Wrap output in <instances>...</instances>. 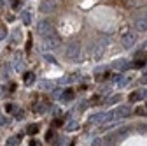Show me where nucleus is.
Masks as SVG:
<instances>
[{
  "mask_svg": "<svg viewBox=\"0 0 147 146\" xmlns=\"http://www.w3.org/2000/svg\"><path fill=\"white\" fill-rule=\"evenodd\" d=\"M60 5H61V0H42L39 9H40V12H44V14H51V12H54V11H58Z\"/></svg>",
  "mask_w": 147,
  "mask_h": 146,
  "instance_id": "f257e3e1",
  "label": "nucleus"
},
{
  "mask_svg": "<svg viewBox=\"0 0 147 146\" xmlns=\"http://www.w3.org/2000/svg\"><path fill=\"white\" fill-rule=\"evenodd\" d=\"M67 57L72 62H79V58H81V44L77 41H74V42H70L67 46Z\"/></svg>",
  "mask_w": 147,
  "mask_h": 146,
  "instance_id": "f03ea898",
  "label": "nucleus"
},
{
  "mask_svg": "<svg viewBox=\"0 0 147 146\" xmlns=\"http://www.w3.org/2000/svg\"><path fill=\"white\" fill-rule=\"evenodd\" d=\"M37 33L40 35V37H51V35H56V32H54L53 25L49 21H40V23H37Z\"/></svg>",
  "mask_w": 147,
  "mask_h": 146,
  "instance_id": "7ed1b4c3",
  "label": "nucleus"
},
{
  "mask_svg": "<svg viewBox=\"0 0 147 146\" xmlns=\"http://www.w3.org/2000/svg\"><path fill=\"white\" fill-rule=\"evenodd\" d=\"M107 39H100V41H96L95 42V46H93V58H96V60H100L102 57H103V53H105V49H107Z\"/></svg>",
  "mask_w": 147,
  "mask_h": 146,
  "instance_id": "20e7f679",
  "label": "nucleus"
},
{
  "mask_svg": "<svg viewBox=\"0 0 147 146\" xmlns=\"http://www.w3.org/2000/svg\"><path fill=\"white\" fill-rule=\"evenodd\" d=\"M131 115V107L130 106H119L116 111H112V120H121Z\"/></svg>",
  "mask_w": 147,
  "mask_h": 146,
  "instance_id": "39448f33",
  "label": "nucleus"
},
{
  "mask_svg": "<svg viewBox=\"0 0 147 146\" xmlns=\"http://www.w3.org/2000/svg\"><path fill=\"white\" fill-rule=\"evenodd\" d=\"M135 42H137V33L135 32H126L121 37L123 48H131V46H135Z\"/></svg>",
  "mask_w": 147,
  "mask_h": 146,
  "instance_id": "423d86ee",
  "label": "nucleus"
},
{
  "mask_svg": "<svg viewBox=\"0 0 147 146\" xmlns=\"http://www.w3.org/2000/svg\"><path fill=\"white\" fill-rule=\"evenodd\" d=\"M60 37L58 35H51V37H46L44 42H42V48L44 49H54V48H58L60 46Z\"/></svg>",
  "mask_w": 147,
  "mask_h": 146,
  "instance_id": "0eeeda50",
  "label": "nucleus"
},
{
  "mask_svg": "<svg viewBox=\"0 0 147 146\" xmlns=\"http://www.w3.org/2000/svg\"><path fill=\"white\" fill-rule=\"evenodd\" d=\"M109 120H112V111L110 113H98V115H93L89 118V123H107Z\"/></svg>",
  "mask_w": 147,
  "mask_h": 146,
  "instance_id": "6e6552de",
  "label": "nucleus"
},
{
  "mask_svg": "<svg viewBox=\"0 0 147 146\" xmlns=\"http://www.w3.org/2000/svg\"><path fill=\"white\" fill-rule=\"evenodd\" d=\"M135 28L138 32L147 30V12H144V14H140V16L135 18Z\"/></svg>",
  "mask_w": 147,
  "mask_h": 146,
  "instance_id": "1a4fd4ad",
  "label": "nucleus"
},
{
  "mask_svg": "<svg viewBox=\"0 0 147 146\" xmlns=\"http://www.w3.org/2000/svg\"><path fill=\"white\" fill-rule=\"evenodd\" d=\"M130 65H131V63L128 62V60L121 58V60H114V62H112V65H110V67H112L114 70H126V69L130 67Z\"/></svg>",
  "mask_w": 147,
  "mask_h": 146,
  "instance_id": "9d476101",
  "label": "nucleus"
},
{
  "mask_svg": "<svg viewBox=\"0 0 147 146\" xmlns=\"http://www.w3.org/2000/svg\"><path fill=\"white\" fill-rule=\"evenodd\" d=\"M145 97H147V92H145V90H137V92H131V93H130V100H131V102L142 100V99H145Z\"/></svg>",
  "mask_w": 147,
  "mask_h": 146,
  "instance_id": "9b49d317",
  "label": "nucleus"
},
{
  "mask_svg": "<svg viewBox=\"0 0 147 146\" xmlns=\"http://www.w3.org/2000/svg\"><path fill=\"white\" fill-rule=\"evenodd\" d=\"M145 62H147V55H145V53H140L138 57H137V60L133 62V67H135V69H140V67L145 65Z\"/></svg>",
  "mask_w": 147,
  "mask_h": 146,
  "instance_id": "f8f14e48",
  "label": "nucleus"
},
{
  "mask_svg": "<svg viewBox=\"0 0 147 146\" xmlns=\"http://www.w3.org/2000/svg\"><path fill=\"white\" fill-rule=\"evenodd\" d=\"M74 99V90H65V92L60 93V100L61 102H70Z\"/></svg>",
  "mask_w": 147,
  "mask_h": 146,
  "instance_id": "ddd939ff",
  "label": "nucleus"
},
{
  "mask_svg": "<svg viewBox=\"0 0 147 146\" xmlns=\"http://www.w3.org/2000/svg\"><path fill=\"white\" fill-rule=\"evenodd\" d=\"M145 2H147V0H126L124 5H126V7H130V9H133V7H140V5H144Z\"/></svg>",
  "mask_w": 147,
  "mask_h": 146,
  "instance_id": "4468645a",
  "label": "nucleus"
},
{
  "mask_svg": "<svg viewBox=\"0 0 147 146\" xmlns=\"http://www.w3.org/2000/svg\"><path fill=\"white\" fill-rule=\"evenodd\" d=\"M23 79H25V83L30 86V85H33V81H35V74H33V72H26V74L23 76Z\"/></svg>",
  "mask_w": 147,
  "mask_h": 146,
  "instance_id": "2eb2a0df",
  "label": "nucleus"
},
{
  "mask_svg": "<svg viewBox=\"0 0 147 146\" xmlns=\"http://www.w3.org/2000/svg\"><path fill=\"white\" fill-rule=\"evenodd\" d=\"M77 127H79V123H77L76 120H70V121H68V123L65 125V129H67L68 132H72V130H76V129H77Z\"/></svg>",
  "mask_w": 147,
  "mask_h": 146,
  "instance_id": "dca6fc26",
  "label": "nucleus"
},
{
  "mask_svg": "<svg viewBox=\"0 0 147 146\" xmlns=\"http://www.w3.org/2000/svg\"><path fill=\"white\" fill-rule=\"evenodd\" d=\"M33 111H35V113H39V115H42V113L46 111V104H42V102L33 104Z\"/></svg>",
  "mask_w": 147,
  "mask_h": 146,
  "instance_id": "f3484780",
  "label": "nucleus"
},
{
  "mask_svg": "<svg viewBox=\"0 0 147 146\" xmlns=\"http://www.w3.org/2000/svg\"><path fill=\"white\" fill-rule=\"evenodd\" d=\"M21 20H23L25 25H30V23H32V14H30L28 11H25V12L21 14Z\"/></svg>",
  "mask_w": 147,
  "mask_h": 146,
  "instance_id": "a211bd4d",
  "label": "nucleus"
},
{
  "mask_svg": "<svg viewBox=\"0 0 147 146\" xmlns=\"http://www.w3.org/2000/svg\"><path fill=\"white\" fill-rule=\"evenodd\" d=\"M114 83H116L117 86H124V85L128 83V78H124V76H117V78L114 79Z\"/></svg>",
  "mask_w": 147,
  "mask_h": 146,
  "instance_id": "6ab92c4d",
  "label": "nucleus"
},
{
  "mask_svg": "<svg viewBox=\"0 0 147 146\" xmlns=\"http://www.w3.org/2000/svg\"><path fill=\"white\" fill-rule=\"evenodd\" d=\"M26 132H28L30 136H35L37 132H39V125H35V123H33V125H28V129H26Z\"/></svg>",
  "mask_w": 147,
  "mask_h": 146,
  "instance_id": "aec40b11",
  "label": "nucleus"
},
{
  "mask_svg": "<svg viewBox=\"0 0 147 146\" xmlns=\"http://www.w3.org/2000/svg\"><path fill=\"white\" fill-rule=\"evenodd\" d=\"M91 146H107V143L103 139H100V137H95L93 141H91Z\"/></svg>",
  "mask_w": 147,
  "mask_h": 146,
  "instance_id": "412c9836",
  "label": "nucleus"
},
{
  "mask_svg": "<svg viewBox=\"0 0 147 146\" xmlns=\"http://www.w3.org/2000/svg\"><path fill=\"white\" fill-rule=\"evenodd\" d=\"M119 99H121V95H114V97H110V99H109L105 104H107V106H110V104H116V102H119Z\"/></svg>",
  "mask_w": 147,
  "mask_h": 146,
  "instance_id": "4be33fe9",
  "label": "nucleus"
},
{
  "mask_svg": "<svg viewBox=\"0 0 147 146\" xmlns=\"http://www.w3.org/2000/svg\"><path fill=\"white\" fill-rule=\"evenodd\" d=\"M39 86H40L42 90H51V88H53V83H49V81H42Z\"/></svg>",
  "mask_w": 147,
  "mask_h": 146,
  "instance_id": "5701e85b",
  "label": "nucleus"
},
{
  "mask_svg": "<svg viewBox=\"0 0 147 146\" xmlns=\"http://www.w3.org/2000/svg\"><path fill=\"white\" fill-rule=\"evenodd\" d=\"M18 143H20V137H11L7 146H18Z\"/></svg>",
  "mask_w": 147,
  "mask_h": 146,
  "instance_id": "b1692460",
  "label": "nucleus"
},
{
  "mask_svg": "<svg viewBox=\"0 0 147 146\" xmlns=\"http://www.w3.org/2000/svg\"><path fill=\"white\" fill-rule=\"evenodd\" d=\"M5 35H7V30L4 28V25H2V23H0V39H4Z\"/></svg>",
  "mask_w": 147,
  "mask_h": 146,
  "instance_id": "393cba45",
  "label": "nucleus"
},
{
  "mask_svg": "<svg viewBox=\"0 0 147 146\" xmlns=\"http://www.w3.org/2000/svg\"><path fill=\"white\" fill-rule=\"evenodd\" d=\"M46 139H47V141L51 143V139H54V132H53V130H49V132L46 134Z\"/></svg>",
  "mask_w": 147,
  "mask_h": 146,
  "instance_id": "a878e982",
  "label": "nucleus"
},
{
  "mask_svg": "<svg viewBox=\"0 0 147 146\" xmlns=\"http://www.w3.org/2000/svg\"><path fill=\"white\" fill-rule=\"evenodd\" d=\"M135 113H137V115H140V116H145V115H147L144 107H138V109H137V111H135Z\"/></svg>",
  "mask_w": 147,
  "mask_h": 146,
  "instance_id": "bb28decb",
  "label": "nucleus"
},
{
  "mask_svg": "<svg viewBox=\"0 0 147 146\" xmlns=\"http://www.w3.org/2000/svg\"><path fill=\"white\" fill-rule=\"evenodd\" d=\"M30 146H42V144L37 141V139H32V141H30Z\"/></svg>",
  "mask_w": 147,
  "mask_h": 146,
  "instance_id": "cd10ccee",
  "label": "nucleus"
},
{
  "mask_svg": "<svg viewBox=\"0 0 147 146\" xmlns=\"http://www.w3.org/2000/svg\"><path fill=\"white\" fill-rule=\"evenodd\" d=\"M32 48V35H28V42H26V51H30Z\"/></svg>",
  "mask_w": 147,
  "mask_h": 146,
  "instance_id": "c85d7f7f",
  "label": "nucleus"
},
{
  "mask_svg": "<svg viewBox=\"0 0 147 146\" xmlns=\"http://www.w3.org/2000/svg\"><path fill=\"white\" fill-rule=\"evenodd\" d=\"M5 111H7V113H9V111H14V106H12V104H7V106H5Z\"/></svg>",
  "mask_w": 147,
  "mask_h": 146,
  "instance_id": "c756f323",
  "label": "nucleus"
},
{
  "mask_svg": "<svg viewBox=\"0 0 147 146\" xmlns=\"http://www.w3.org/2000/svg\"><path fill=\"white\" fill-rule=\"evenodd\" d=\"M46 58H47V60H49V62H56V60H54V58H53V57H51V55H46Z\"/></svg>",
  "mask_w": 147,
  "mask_h": 146,
  "instance_id": "7c9ffc66",
  "label": "nucleus"
},
{
  "mask_svg": "<svg viewBox=\"0 0 147 146\" xmlns=\"http://www.w3.org/2000/svg\"><path fill=\"white\" fill-rule=\"evenodd\" d=\"M2 95H4V88H2V86H0V97H2Z\"/></svg>",
  "mask_w": 147,
  "mask_h": 146,
  "instance_id": "2f4dec72",
  "label": "nucleus"
},
{
  "mask_svg": "<svg viewBox=\"0 0 147 146\" xmlns=\"http://www.w3.org/2000/svg\"><path fill=\"white\" fill-rule=\"evenodd\" d=\"M0 4H2V0H0Z\"/></svg>",
  "mask_w": 147,
  "mask_h": 146,
  "instance_id": "473e14b6",
  "label": "nucleus"
}]
</instances>
